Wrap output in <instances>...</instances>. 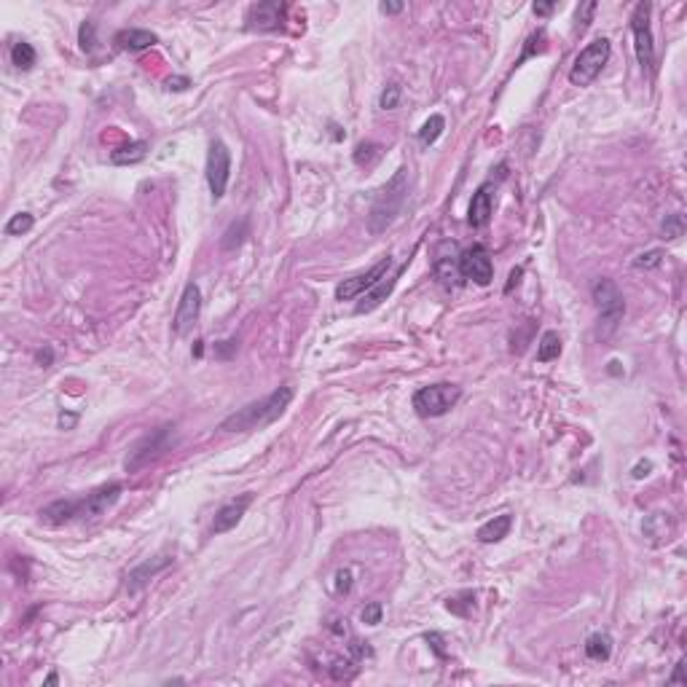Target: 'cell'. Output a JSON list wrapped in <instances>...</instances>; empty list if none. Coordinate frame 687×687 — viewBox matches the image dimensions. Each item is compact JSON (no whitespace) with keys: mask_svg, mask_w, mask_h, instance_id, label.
Instances as JSON below:
<instances>
[{"mask_svg":"<svg viewBox=\"0 0 687 687\" xmlns=\"http://www.w3.org/2000/svg\"><path fill=\"white\" fill-rule=\"evenodd\" d=\"M293 400V386L282 384L274 392H269L266 398L247 403L244 409L234 411L231 416H226L220 422L223 433H250V430H264L269 424H274L285 413V409Z\"/></svg>","mask_w":687,"mask_h":687,"instance_id":"obj_1","label":"cell"},{"mask_svg":"<svg viewBox=\"0 0 687 687\" xmlns=\"http://www.w3.org/2000/svg\"><path fill=\"white\" fill-rule=\"evenodd\" d=\"M406 199H409V169L400 167L392 175V180L376 193L374 205H371V212H368V229H371V234H382V231L389 229L398 220L400 212H403Z\"/></svg>","mask_w":687,"mask_h":687,"instance_id":"obj_2","label":"cell"},{"mask_svg":"<svg viewBox=\"0 0 687 687\" xmlns=\"http://www.w3.org/2000/svg\"><path fill=\"white\" fill-rule=\"evenodd\" d=\"M462 398V386L448 384V382H440V384H430L416 389L413 395V409L419 416H443L448 411L454 409Z\"/></svg>","mask_w":687,"mask_h":687,"instance_id":"obj_3","label":"cell"},{"mask_svg":"<svg viewBox=\"0 0 687 687\" xmlns=\"http://www.w3.org/2000/svg\"><path fill=\"white\" fill-rule=\"evenodd\" d=\"M610 51H612V46H610V40H607V38H596L593 43H588V46H585L578 54L575 65H572V70H569V81H572L575 86L593 84V81L599 78V72L604 70L607 60H610Z\"/></svg>","mask_w":687,"mask_h":687,"instance_id":"obj_4","label":"cell"},{"mask_svg":"<svg viewBox=\"0 0 687 687\" xmlns=\"http://www.w3.org/2000/svg\"><path fill=\"white\" fill-rule=\"evenodd\" d=\"M172 430H175V427L164 424V427H158V430L148 433L145 438H140V440L132 446V451H129L126 462H124L126 472H137V470H143V467H148L151 462H156V459L169 448V443H172Z\"/></svg>","mask_w":687,"mask_h":687,"instance_id":"obj_5","label":"cell"},{"mask_svg":"<svg viewBox=\"0 0 687 687\" xmlns=\"http://www.w3.org/2000/svg\"><path fill=\"white\" fill-rule=\"evenodd\" d=\"M593 301H596V306H599V317H602V325L607 328V330H612V328H617V323L623 320V314H626V298H623V293L617 290V285L612 282V279H596L593 282Z\"/></svg>","mask_w":687,"mask_h":687,"instance_id":"obj_6","label":"cell"},{"mask_svg":"<svg viewBox=\"0 0 687 687\" xmlns=\"http://www.w3.org/2000/svg\"><path fill=\"white\" fill-rule=\"evenodd\" d=\"M631 33H634V48H637V60L642 70L652 72L655 67V46H652V30H650V3H639L631 13Z\"/></svg>","mask_w":687,"mask_h":687,"instance_id":"obj_7","label":"cell"},{"mask_svg":"<svg viewBox=\"0 0 687 687\" xmlns=\"http://www.w3.org/2000/svg\"><path fill=\"white\" fill-rule=\"evenodd\" d=\"M231 178V151L226 148L223 140H212L210 151H207V183H210V191L212 199H223L226 185Z\"/></svg>","mask_w":687,"mask_h":687,"instance_id":"obj_8","label":"cell"},{"mask_svg":"<svg viewBox=\"0 0 687 687\" xmlns=\"http://www.w3.org/2000/svg\"><path fill=\"white\" fill-rule=\"evenodd\" d=\"M459 277L472 279L478 285H489L494 279V264L483 244H472L459 253Z\"/></svg>","mask_w":687,"mask_h":687,"instance_id":"obj_9","label":"cell"},{"mask_svg":"<svg viewBox=\"0 0 687 687\" xmlns=\"http://www.w3.org/2000/svg\"><path fill=\"white\" fill-rule=\"evenodd\" d=\"M389 266H392V258L384 255V258H382L376 266H371L365 274H357V277H350V279H344V282H338L336 301H352V298H357V296H362V293H368L376 282H382V279L386 277Z\"/></svg>","mask_w":687,"mask_h":687,"instance_id":"obj_10","label":"cell"},{"mask_svg":"<svg viewBox=\"0 0 687 687\" xmlns=\"http://www.w3.org/2000/svg\"><path fill=\"white\" fill-rule=\"evenodd\" d=\"M199 314H202V290L196 282H188L183 288V296L178 301V312H175V320H172V330L178 336H188L193 330V325L199 323Z\"/></svg>","mask_w":687,"mask_h":687,"instance_id":"obj_11","label":"cell"},{"mask_svg":"<svg viewBox=\"0 0 687 687\" xmlns=\"http://www.w3.org/2000/svg\"><path fill=\"white\" fill-rule=\"evenodd\" d=\"M121 492H124V486L119 481H110L105 486L94 489V492H89L86 497L78 499V519H97V516H102L108 507H113L119 502Z\"/></svg>","mask_w":687,"mask_h":687,"instance_id":"obj_12","label":"cell"},{"mask_svg":"<svg viewBox=\"0 0 687 687\" xmlns=\"http://www.w3.org/2000/svg\"><path fill=\"white\" fill-rule=\"evenodd\" d=\"M285 13H288V6L277 3V0L255 3L247 11V27L250 30H279L285 22Z\"/></svg>","mask_w":687,"mask_h":687,"instance_id":"obj_13","label":"cell"},{"mask_svg":"<svg viewBox=\"0 0 687 687\" xmlns=\"http://www.w3.org/2000/svg\"><path fill=\"white\" fill-rule=\"evenodd\" d=\"M435 277L443 285H457L459 279V250L454 242H443L435 250Z\"/></svg>","mask_w":687,"mask_h":687,"instance_id":"obj_14","label":"cell"},{"mask_svg":"<svg viewBox=\"0 0 687 687\" xmlns=\"http://www.w3.org/2000/svg\"><path fill=\"white\" fill-rule=\"evenodd\" d=\"M253 502V494H242L239 499H234L229 505H223L215 513V521H212V531L215 534H223V531H231L237 524L242 521V516L247 513V507Z\"/></svg>","mask_w":687,"mask_h":687,"instance_id":"obj_15","label":"cell"},{"mask_svg":"<svg viewBox=\"0 0 687 687\" xmlns=\"http://www.w3.org/2000/svg\"><path fill=\"white\" fill-rule=\"evenodd\" d=\"M492 212H494V196H492V183H486V185H481L478 191L472 193L467 220H470L472 229H483L492 220Z\"/></svg>","mask_w":687,"mask_h":687,"instance_id":"obj_16","label":"cell"},{"mask_svg":"<svg viewBox=\"0 0 687 687\" xmlns=\"http://www.w3.org/2000/svg\"><path fill=\"white\" fill-rule=\"evenodd\" d=\"M169 564H172L169 556H158V558H151V561H143L140 567H134L132 572H129V578H126V588H129V593L140 591L148 580H153L158 572L167 569Z\"/></svg>","mask_w":687,"mask_h":687,"instance_id":"obj_17","label":"cell"},{"mask_svg":"<svg viewBox=\"0 0 687 687\" xmlns=\"http://www.w3.org/2000/svg\"><path fill=\"white\" fill-rule=\"evenodd\" d=\"M403 271V269H400ZM400 271H395L392 277H384L382 282H376L374 288L368 290V293H362V301L355 306V312L357 314H365V312H374L376 306L382 301H386V296L392 293V288H395V282H398V277H400Z\"/></svg>","mask_w":687,"mask_h":687,"instance_id":"obj_18","label":"cell"},{"mask_svg":"<svg viewBox=\"0 0 687 687\" xmlns=\"http://www.w3.org/2000/svg\"><path fill=\"white\" fill-rule=\"evenodd\" d=\"M156 33L151 30H137V27H129V30H121L116 36V46L124 48V51H143V48L156 46Z\"/></svg>","mask_w":687,"mask_h":687,"instance_id":"obj_19","label":"cell"},{"mask_svg":"<svg viewBox=\"0 0 687 687\" xmlns=\"http://www.w3.org/2000/svg\"><path fill=\"white\" fill-rule=\"evenodd\" d=\"M40 519L51 524V526H60L67 521L78 519V499H57L40 510Z\"/></svg>","mask_w":687,"mask_h":687,"instance_id":"obj_20","label":"cell"},{"mask_svg":"<svg viewBox=\"0 0 687 687\" xmlns=\"http://www.w3.org/2000/svg\"><path fill=\"white\" fill-rule=\"evenodd\" d=\"M510 526H513V516L510 513H502V516H494L492 521H486L481 529H478V540L486 545L499 543L510 534Z\"/></svg>","mask_w":687,"mask_h":687,"instance_id":"obj_21","label":"cell"},{"mask_svg":"<svg viewBox=\"0 0 687 687\" xmlns=\"http://www.w3.org/2000/svg\"><path fill=\"white\" fill-rule=\"evenodd\" d=\"M671 531H674V524H671V519H669V513H652V516H647V521H644V534L650 537L652 543H664V540H669Z\"/></svg>","mask_w":687,"mask_h":687,"instance_id":"obj_22","label":"cell"},{"mask_svg":"<svg viewBox=\"0 0 687 687\" xmlns=\"http://www.w3.org/2000/svg\"><path fill=\"white\" fill-rule=\"evenodd\" d=\"M585 655H588L591 661H596V664L610 661V655H612V637L604 634V631L591 634V637L585 639Z\"/></svg>","mask_w":687,"mask_h":687,"instance_id":"obj_23","label":"cell"},{"mask_svg":"<svg viewBox=\"0 0 687 687\" xmlns=\"http://www.w3.org/2000/svg\"><path fill=\"white\" fill-rule=\"evenodd\" d=\"M145 153H148V143L137 140V143L116 148V151L110 153V161H113V164H137V161H143L145 158Z\"/></svg>","mask_w":687,"mask_h":687,"instance_id":"obj_24","label":"cell"},{"mask_svg":"<svg viewBox=\"0 0 687 687\" xmlns=\"http://www.w3.org/2000/svg\"><path fill=\"white\" fill-rule=\"evenodd\" d=\"M558 355H561V338H558L556 330H545L540 344H537V360L551 362V360H558Z\"/></svg>","mask_w":687,"mask_h":687,"instance_id":"obj_25","label":"cell"},{"mask_svg":"<svg viewBox=\"0 0 687 687\" xmlns=\"http://www.w3.org/2000/svg\"><path fill=\"white\" fill-rule=\"evenodd\" d=\"M443 129H446V119H443L440 113H435V116H430V119L422 124V129H419V143L435 145L438 140H440Z\"/></svg>","mask_w":687,"mask_h":687,"instance_id":"obj_26","label":"cell"},{"mask_svg":"<svg viewBox=\"0 0 687 687\" xmlns=\"http://www.w3.org/2000/svg\"><path fill=\"white\" fill-rule=\"evenodd\" d=\"M11 65L16 70H30L36 65V48L30 46L27 40H19L11 46Z\"/></svg>","mask_w":687,"mask_h":687,"instance_id":"obj_27","label":"cell"},{"mask_svg":"<svg viewBox=\"0 0 687 687\" xmlns=\"http://www.w3.org/2000/svg\"><path fill=\"white\" fill-rule=\"evenodd\" d=\"M247 234H250V223H247V220L231 223L229 231H226L223 239H220V247H223V250H237L242 242L247 239Z\"/></svg>","mask_w":687,"mask_h":687,"instance_id":"obj_28","label":"cell"},{"mask_svg":"<svg viewBox=\"0 0 687 687\" xmlns=\"http://www.w3.org/2000/svg\"><path fill=\"white\" fill-rule=\"evenodd\" d=\"M33 226H36V217L30 215V212H16V215L6 223V234H9V237H22V234H27Z\"/></svg>","mask_w":687,"mask_h":687,"instance_id":"obj_29","label":"cell"},{"mask_svg":"<svg viewBox=\"0 0 687 687\" xmlns=\"http://www.w3.org/2000/svg\"><path fill=\"white\" fill-rule=\"evenodd\" d=\"M472 602H475V596H472L470 591H465V593H459V596H454V599H448L446 610H448V612H454V615H459V617H467V615H470Z\"/></svg>","mask_w":687,"mask_h":687,"instance_id":"obj_30","label":"cell"},{"mask_svg":"<svg viewBox=\"0 0 687 687\" xmlns=\"http://www.w3.org/2000/svg\"><path fill=\"white\" fill-rule=\"evenodd\" d=\"M379 156H382V148H379L376 143H360L357 145V151H355V164L368 167V164H374Z\"/></svg>","mask_w":687,"mask_h":687,"instance_id":"obj_31","label":"cell"},{"mask_svg":"<svg viewBox=\"0 0 687 687\" xmlns=\"http://www.w3.org/2000/svg\"><path fill=\"white\" fill-rule=\"evenodd\" d=\"M328 671H330V676H333V679H338V682H341V679H352L357 669H355V664H352V661L333 658V664L328 666Z\"/></svg>","mask_w":687,"mask_h":687,"instance_id":"obj_32","label":"cell"},{"mask_svg":"<svg viewBox=\"0 0 687 687\" xmlns=\"http://www.w3.org/2000/svg\"><path fill=\"white\" fill-rule=\"evenodd\" d=\"M97 27L94 22H84L81 24V30H78V43H81V48H84L86 54H92L97 48Z\"/></svg>","mask_w":687,"mask_h":687,"instance_id":"obj_33","label":"cell"},{"mask_svg":"<svg viewBox=\"0 0 687 687\" xmlns=\"http://www.w3.org/2000/svg\"><path fill=\"white\" fill-rule=\"evenodd\" d=\"M682 234H685V217L679 215V212L666 217L664 220V239H676V237H682Z\"/></svg>","mask_w":687,"mask_h":687,"instance_id":"obj_34","label":"cell"},{"mask_svg":"<svg viewBox=\"0 0 687 687\" xmlns=\"http://www.w3.org/2000/svg\"><path fill=\"white\" fill-rule=\"evenodd\" d=\"M400 94H403V92H400L398 84H389V86H386L384 92H382V97H379V105H382V110H395V108H398V105H400Z\"/></svg>","mask_w":687,"mask_h":687,"instance_id":"obj_35","label":"cell"},{"mask_svg":"<svg viewBox=\"0 0 687 687\" xmlns=\"http://www.w3.org/2000/svg\"><path fill=\"white\" fill-rule=\"evenodd\" d=\"M382 615H384V607H382L379 602L365 604V607H362V612H360V617H362V623H365V626H379V623H382Z\"/></svg>","mask_w":687,"mask_h":687,"instance_id":"obj_36","label":"cell"},{"mask_svg":"<svg viewBox=\"0 0 687 687\" xmlns=\"http://www.w3.org/2000/svg\"><path fill=\"white\" fill-rule=\"evenodd\" d=\"M664 264V250H647L634 258V266L637 269H655V266Z\"/></svg>","mask_w":687,"mask_h":687,"instance_id":"obj_37","label":"cell"},{"mask_svg":"<svg viewBox=\"0 0 687 687\" xmlns=\"http://www.w3.org/2000/svg\"><path fill=\"white\" fill-rule=\"evenodd\" d=\"M352 591V572L350 569H338L336 572V593L338 596H347Z\"/></svg>","mask_w":687,"mask_h":687,"instance_id":"obj_38","label":"cell"},{"mask_svg":"<svg viewBox=\"0 0 687 687\" xmlns=\"http://www.w3.org/2000/svg\"><path fill=\"white\" fill-rule=\"evenodd\" d=\"M596 11V3H585L583 9L578 11V27L580 30H585V24H588V16Z\"/></svg>","mask_w":687,"mask_h":687,"instance_id":"obj_39","label":"cell"},{"mask_svg":"<svg viewBox=\"0 0 687 687\" xmlns=\"http://www.w3.org/2000/svg\"><path fill=\"white\" fill-rule=\"evenodd\" d=\"M231 352H237V341H220V344L215 347V355L217 357H223V360L229 357Z\"/></svg>","mask_w":687,"mask_h":687,"instance_id":"obj_40","label":"cell"},{"mask_svg":"<svg viewBox=\"0 0 687 687\" xmlns=\"http://www.w3.org/2000/svg\"><path fill=\"white\" fill-rule=\"evenodd\" d=\"M556 11V3H534V13L537 16H551Z\"/></svg>","mask_w":687,"mask_h":687,"instance_id":"obj_41","label":"cell"},{"mask_svg":"<svg viewBox=\"0 0 687 687\" xmlns=\"http://www.w3.org/2000/svg\"><path fill=\"white\" fill-rule=\"evenodd\" d=\"M650 470H652V462H639L637 467H634V478H644V475H650Z\"/></svg>","mask_w":687,"mask_h":687,"instance_id":"obj_42","label":"cell"},{"mask_svg":"<svg viewBox=\"0 0 687 687\" xmlns=\"http://www.w3.org/2000/svg\"><path fill=\"white\" fill-rule=\"evenodd\" d=\"M188 78H169L167 81V89H175V92H183V89H188Z\"/></svg>","mask_w":687,"mask_h":687,"instance_id":"obj_43","label":"cell"},{"mask_svg":"<svg viewBox=\"0 0 687 687\" xmlns=\"http://www.w3.org/2000/svg\"><path fill=\"white\" fill-rule=\"evenodd\" d=\"M669 682H676V685H685V682H687V679H685V661H679V664H676V671H674V676H671Z\"/></svg>","mask_w":687,"mask_h":687,"instance_id":"obj_44","label":"cell"},{"mask_svg":"<svg viewBox=\"0 0 687 687\" xmlns=\"http://www.w3.org/2000/svg\"><path fill=\"white\" fill-rule=\"evenodd\" d=\"M379 9H382V13H400L403 11V3H382Z\"/></svg>","mask_w":687,"mask_h":687,"instance_id":"obj_45","label":"cell"},{"mask_svg":"<svg viewBox=\"0 0 687 687\" xmlns=\"http://www.w3.org/2000/svg\"><path fill=\"white\" fill-rule=\"evenodd\" d=\"M521 274H524V269H513V271H510V282H507L505 293H510V290H513V285H519Z\"/></svg>","mask_w":687,"mask_h":687,"instance_id":"obj_46","label":"cell"},{"mask_svg":"<svg viewBox=\"0 0 687 687\" xmlns=\"http://www.w3.org/2000/svg\"><path fill=\"white\" fill-rule=\"evenodd\" d=\"M75 419H78V416H75V413H67V416H65V413H62V416H60V424H62V427H65V430H70L72 424H75Z\"/></svg>","mask_w":687,"mask_h":687,"instance_id":"obj_47","label":"cell"},{"mask_svg":"<svg viewBox=\"0 0 687 687\" xmlns=\"http://www.w3.org/2000/svg\"><path fill=\"white\" fill-rule=\"evenodd\" d=\"M38 360H40V362H46V365H48V362H51V352H38Z\"/></svg>","mask_w":687,"mask_h":687,"instance_id":"obj_48","label":"cell"},{"mask_svg":"<svg viewBox=\"0 0 687 687\" xmlns=\"http://www.w3.org/2000/svg\"><path fill=\"white\" fill-rule=\"evenodd\" d=\"M43 685H57V674H48V676H46V682H43Z\"/></svg>","mask_w":687,"mask_h":687,"instance_id":"obj_49","label":"cell"}]
</instances>
